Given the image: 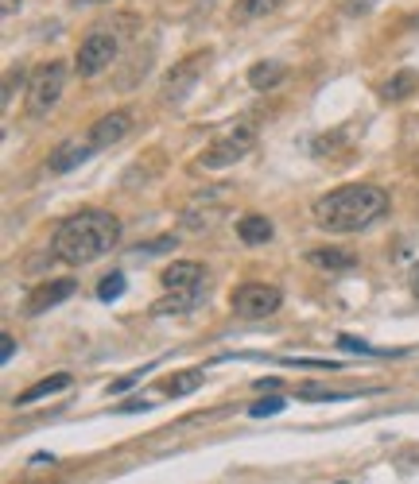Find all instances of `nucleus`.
I'll return each instance as SVG.
<instances>
[{"mask_svg":"<svg viewBox=\"0 0 419 484\" xmlns=\"http://www.w3.org/2000/svg\"><path fill=\"white\" fill-rule=\"evenodd\" d=\"M16 8H20V0H0V12H5V16H12Z\"/></svg>","mask_w":419,"mask_h":484,"instance_id":"31","label":"nucleus"},{"mask_svg":"<svg viewBox=\"0 0 419 484\" xmlns=\"http://www.w3.org/2000/svg\"><path fill=\"white\" fill-rule=\"evenodd\" d=\"M280 410H284V400H280V395H268V400H256L249 407V415L253 419H268V415H280Z\"/></svg>","mask_w":419,"mask_h":484,"instance_id":"23","label":"nucleus"},{"mask_svg":"<svg viewBox=\"0 0 419 484\" xmlns=\"http://www.w3.org/2000/svg\"><path fill=\"white\" fill-rule=\"evenodd\" d=\"M415 85H419V74H415V70H400V74H393V78L384 82L381 97H384V101H404V97L415 94Z\"/></svg>","mask_w":419,"mask_h":484,"instance_id":"19","label":"nucleus"},{"mask_svg":"<svg viewBox=\"0 0 419 484\" xmlns=\"http://www.w3.org/2000/svg\"><path fill=\"white\" fill-rule=\"evenodd\" d=\"M253 143H256V132L249 124H241L234 132H225V136H218L214 143H206V152L198 155V167H206V171H225V167H234L237 159H244L253 152Z\"/></svg>","mask_w":419,"mask_h":484,"instance_id":"4","label":"nucleus"},{"mask_svg":"<svg viewBox=\"0 0 419 484\" xmlns=\"http://www.w3.org/2000/svg\"><path fill=\"white\" fill-rule=\"evenodd\" d=\"M121 54V39L113 32H90L78 43V54H75V70L82 78H94L101 74L105 66H113V58Z\"/></svg>","mask_w":419,"mask_h":484,"instance_id":"5","label":"nucleus"},{"mask_svg":"<svg viewBox=\"0 0 419 484\" xmlns=\"http://www.w3.org/2000/svg\"><path fill=\"white\" fill-rule=\"evenodd\" d=\"M121 237V222L117 213L109 210H78L70 213L66 222L55 229L51 237V256L70 263V268H82L97 256H105Z\"/></svg>","mask_w":419,"mask_h":484,"instance_id":"1","label":"nucleus"},{"mask_svg":"<svg viewBox=\"0 0 419 484\" xmlns=\"http://www.w3.org/2000/svg\"><path fill=\"white\" fill-rule=\"evenodd\" d=\"M175 244H179V237H160V241H152V244H136L133 252L136 256H160V252H171Z\"/></svg>","mask_w":419,"mask_h":484,"instance_id":"24","label":"nucleus"},{"mask_svg":"<svg viewBox=\"0 0 419 484\" xmlns=\"http://www.w3.org/2000/svg\"><path fill=\"white\" fill-rule=\"evenodd\" d=\"M338 345H342V349H354V353H369V357H393V349H377V345H365V341H357V337H342Z\"/></svg>","mask_w":419,"mask_h":484,"instance_id":"25","label":"nucleus"},{"mask_svg":"<svg viewBox=\"0 0 419 484\" xmlns=\"http://www.w3.org/2000/svg\"><path fill=\"white\" fill-rule=\"evenodd\" d=\"M12 353H16V341L8 333H0V361H12Z\"/></svg>","mask_w":419,"mask_h":484,"instance_id":"28","label":"nucleus"},{"mask_svg":"<svg viewBox=\"0 0 419 484\" xmlns=\"http://www.w3.org/2000/svg\"><path fill=\"white\" fill-rule=\"evenodd\" d=\"M97 148L90 140H63L59 148L51 152V159H47V167H51V174H66V171H75V167H82L85 159H90Z\"/></svg>","mask_w":419,"mask_h":484,"instance_id":"10","label":"nucleus"},{"mask_svg":"<svg viewBox=\"0 0 419 484\" xmlns=\"http://www.w3.org/2000/svg\"><path fill=\"white\" fill-rule=\"evenodd\" d=\"M63 90H66V63L51 58V63L35 66L32 78H27V113H32V116H47L55 105H59Z\"/></svg>","mask_w":419,"mask_h":484,"instance_id":"3","label":"nucleus"},{"mask_svg":"<svg viewBox=\"0 0 419 484\" xmlns=\"http://www.w3.org/2000/svg\"><path fill=\"white\" fill-rule=\"evenodd\" d=\"M75 5H105V0H75Z\"/></svg>","mask_w":419,"mask_h":484,"instance_id":"33","label":"nucleus"},{"mask_svg":"<svg viewBox=\"0 0 419 484\" xmlns=\"http://www.w3.org/2000/svg\"><path fill=\"white\" fill-rule=\"evenodd\" d=\"M128 128H133V116H128L125 109H113V113L101 116V121H94V128H90V136H85V140H90L94 148L101 152V148H109V143L125 140Z\"/></svg>","mask_w":419,"mask_h":484,"instance_id":"9","label":"nucleus"},{"mask_svg":"<svg viewBox=\"0 0 419 484\" xmlns=\"http://www.w3.org/2000/svg\"><path fill=\"white\" fill-rule=\"evenodd\" d=\"M412 291H415V299H419V263H415V272H412Z\"/></svg>","mask_w":419,"mask_h":484,"instance_id":"32","label":"nucleus"},{"mask_svg":"<svg viewBox=\"0 0 419 484\" xmlns=\"http://www.w3.org/2000/svg\"><path fill=\"white\" fill-rule=\"evenodd\" d=\"M284 78H287V63H280V58H260V63L249 66V85H253L256 94L276 90Z\"/></svg>","mask_w":419,"mask_h":484,"instance_id":"13","label":"nucleus"},{"mask_svg":"<svg viewBox=\"0 0 419 484\" xmlns=\"http://www.w3.org/2000/svg\"><path fill=\"white\" fill-rule=\"evenodd\" d=\"M237 237L256 248V244H268L272 237H276V229H272V222L264 213H249V217H241V222H237Z\"/></svg>","mask_w":419,"mask_h":484,"instance_id":"16","label":"nucleus"},{"mask_svg":"<svg viewBox=\"0 0 419 484\" xmlns=\"http://www.w3.org/2000/svg\"><path fill=\"white\" fill-rule=\"evenodd\" d=\"M354 391H326V388H314V384H303L299 388V400H311V403H323V400H350Z\"/></svg>","mask_w":419,"mask_h":484,"instance_id":"22","label":"nucleus"},{"mask_svg":"<svg viewBox=\"0 0 419 484\" xmlns=\"http://www.w3.org/2000/svg\"><path fill=\"white\" fill-rule=\"evenodd\" d=\"M32 74H24V70H8L5 78V105H12V94H16V82H27Z\"/></svg>","mask_w":419,"mask_h":484,"instance_id":"26","label":"nucleus"},{"mask_svg":"<svg viewBox=\"0 0 419 484\" xmlns=\"http://www.w3.org/2000/svg\"><path fill=\"white\" fill-rule=\"evenodd\" d=\"M140 376H144V372H128V376H121V380H113V384H109V391H128V388H133Z\"/></svg>","mask_w":419,"mask_h":484,"instance_id":"27","label":"nucleus"},{"mask_svg":"<svg viewBox=\"0 0 419 484\" xmlns=\"http://www.w3.org/2000/svg\"><path fill=\"white\" fill-rule=\"evenodd\" d=\"M229 306H234L237 318H268L284 306V291L268 287V283H241L234 295H229Z\"/></svg>","mask_w":419,"mask_h":484,"instance_id":"6","label":"nucleus"},{"mask_svg":"<svg viewBox=\"0 0 419 484\" xmlns=\"http://www.w3.org/2000/svg\"><path fill=\"white\" fill-rule=\"evenodd\" d=\"M284 0H237L229 8V20L234 24H253V20H268L272 12H280Z\"/></svg>","mask_w":419,"mask_h":484,"instance_id":"14","label":"nucleus"},{"mask_svg":"<svg viewBox=\"0 0 419 484\" xmlns=\"http://www.w3.org/2000/svg\"><path fill=\"white\" fill-rule=\"evenodd\" d=\"M202 388V369H183V372H171L164 384H160V391L164 395H171V400H175V395H191V391H198Z\"/></svg>","mask_w":419,"mask_h":484,"instance_id":"17","label":"nucleus"},{"mask_svg":"<svg viewBox=\"0 0 419 484\" xmlns=\"http://www.w3.org/2000/svg\"><path fill=\"white\" fill-rule=\"evenodd\" d=\"M210 66V51H195L191 58H183V63H175L167 70V78H164V101L171 105V101H179L186 97L198 85V78H202V70Z\"/></svg>","mask_w":419,"mask_h":484,"instance_id":"7","label":"nucleus"},{"mask_svg":"<svg viewBox=\"0 0 419 484\" xmlns=\"http://www.w3.org/2000/svg\"><path fill=\"white\" fill-rule=\"evenodd\" d=\"M373 5V0H350V5H345V12H365Z\"/></svg>","mask_w":419,"mask_h":484,"instance_id":"30","label":"nucleus"},{"mask_svg":"<svg viewBox=\"0 0 419 484\" xmlns=\"http://www.w3.org/2000/svg\"><path fill=\"white\" fill-rule=\"evenodd\" d=\"M63 388H70V376L66 372H55L47 380H39V384H32L27 391H20L16 395V407H27V403H35V400H43V395H51V391H63Z\"/></svg>","mask_w":419,"mask_h":484,"instance_id":"18","label":"nucleus"},{"mask_svg":"<svg viewBox=\"0 0 419 484\" xmlns=\"http://www.w3.org/2000/svg\"><path fill=\"white\" fill-rule=\"evenodd\" d=\"M148 407H152L148 400H128V403H121L117 410H121V415H133V410H148Z\"/></svg>","mask_w":419,"mask_h":484,"instance_id":"29","label":"nucleus"},{"mask_svg":"<svg viewBox=\"0 0 419 484\" xmlns=\"http://www.w3.org/2000/svg\"><path fill=\"white\" fill-rule=\"evenodd\" d=\"M307 263L319 272H350L357 260H354V252H342V248H311Z\"/></svg>","mask_w":419,"mask_h":484,"instance_id":"15","label":"nucleus"},{"mask_svg":"<svg viewBox=\"0 0 419 484\" xmlns=\"http://www.w3.org/2000/svg\"><path fill=\"white\" fill-rule=\"evenodd\" d=\"M78 291V283L75 280H51V283H43V287H35V295L27 299V314H43V311H51V306H59V302H66L70 295Z\"/></svg>","mask_w":419,"mask_h":484,"instance_id":"11","label":"nucleus"},{"mask_svg":"<svg viewBox=\"0 0 419 484\" xmlns=\"http://www.w3.org/2000/svg\"><path fill=\"white\" fill-rule=\"evenodd\" d=\"M160 280L167 287V295H191V291L210 287V272H206V263H198V260H175L164 268Z\"/></svg>","mask_w":419,"mask_h":484,"instance_id":"8","label":"nucleus"},{"mask_svg":"<svg viewBox=\"0 0 419 484\" xmlns=\"http://www.w3.org/2000/svg\"><path fill=\"white\" fill-rule=\"evenodd\" d=\"M412 27H419V16H412Z\"/></svg>","mask_w":419,"mask_h":484,"instance_id":"34","label":"nucleus"},{"mask_svg":"<svg viewBox=\"0 0 419 484\" xmlns=\"http://www.w3.org/2000/svg\"><path fill=\"white\" fill-rule=\"evenodd\" d=\"M117 295H125V275L113 272V275H105V280L97 283V299H101V302H113Z\"/></svg>","mask_w":419,"mask_h":484,"instance_id":"21","label":"nucleus"},{"mask_svg":"<svg viewBox=\"0 0 419 484\" xmlns=\"http://www.w3.org/2000/svg\"><path fill=\"white\" fill-rule=\"evenodd\" d=\"M388 213V194L373 183H350L323 194L311 205L314 225L326 232H361Z\"/></svg>","mask_w":419,"mask_h":484,"instance_id":"2","label":"nucleus"},{"mask_svg":"<svg viewBox=\"0 0 419 484\" xmlns=\"http://www.w3.org/2000/svg\"><path fill=\"white\" fill-rule=\"evenodd\" d=\"M222 213H225V205L214 202V194L195 198V202L183 210V229H210V225L222 222Z\"/></svg>","mask_w":419,"mask_h":484,"instance_id":"12","label":"nucleus"},{"mask_svg":"<svg viewBox=\"0 0 419 484\" xmlns=\"http://www.w3.org/2000/svg\"><path fill=\"white\" fill-rule=\"evenodd\" d=\"M198 302H202V291H191V295H167L164 302H155L152 311L155 314H186V311H195Z\"/></svg>","mask_w":419,"mask_h":484,"instance_id":"20","label":"nucleus"}]
</instances>
